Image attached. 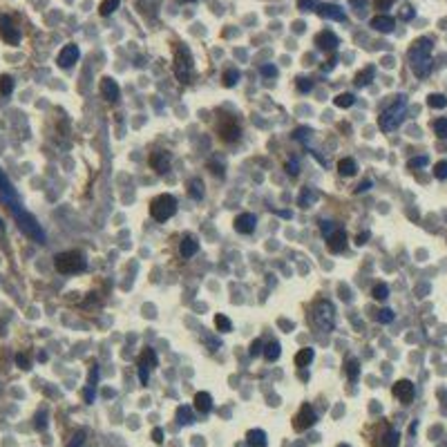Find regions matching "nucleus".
Masks as SVG:
<instances>
[{
	"label": "nucleus",
	"mask_w": 447,
	"mask_h": 447,
	"mask_svg": "<svg viewBox=\"0 0 447 447\" xmlns=\"http://www.w3.org/2000/svg\"><path fill=\"white\" fill-rule=\"evenodd\" d=\"M313 324L318 326L320 331H331L336 324V311H333V304L322 300L313 306Z\"/></svg>",
	"instance_id": "6"
},
{
	"label": "nucleus",
	"mask_w": 447,
	"mask_h": 447,
	"mask_svg": "<svg viewBox=\"0 0 447 447\" xmlns=\"http://www.w3.org/2000/svg\"><path fill=\"white\" fill-rule=\"evenodd\" d=\"M434 130H436V134H438L440 139H447V119L443 117V119H436L434 121Z\"/></svg>",
	"instance_id": "39"
},
{
	"label": "nucleus",
	"mask_w": 447,
	"mask_h": 447,
	"mask_svg": "<svg viewBox=\"0 0 447 447\" xmlns=\"http://www.w3.org/2000/svg\"><path fill=\"white\" fill-rule=\"evenodd\" d=\"M333 231H336V226H333L331 221H324V224H322V235H324V237H329Z\"/></svg>",
	"instance_id": "51"
},
{
	"label": "nucleus",
	"mask_w": 447,
	"mask_h": 447,
	"mask_svg": "<svg viewBox=\"0 0 447 447\" xmlns=\"http://www.w3.org/2000/svg\"><path fill=\"white\" fill-rule=\"evenodd\" d=\"M425 163H427V157H414V159H409L407 168H409V170H414V168H423Z\"/></svg>",
	"instance_id": "45"
},
{
	"label": "nucleus",
	"mask_w": 447,
	"mask_h": 447,
	"mask_svg": "<svg viewBox=\"0 0 447 447\" xmlns=\"http://www.w3.org/2000/svg\"><path fill=\"white\" fill-rule=\"evenodd\" d=\"M371 298H373V300H378V302L387 300V298H389V287H387L384 282L376 284V287H373V291H371Z\"/></svg>",
	"instance_id": "32"
},
{
	"label": "nucleus",
	"mask_w": 447,
	"mask_h": 447,
	"mask_svg": "<svg viewBox=\"0 0 447 447\" xmlns=\"http://www.w3.org/2000/svg\"><path fill=\"white\" fill-rule=\"evenodd\" d=\"M392 5V0H376V9H387Z\"/></svg>",
	"instance_id": "59"
},
{
	"label": "nucleus",
	"mask_w": 447,
	"mask_h": 447,
	"mask_svg": "<svg viewBox=\"0 0 447 447\" xmlns=\"http://www.w3.org/2000/svg\"><path fill=\"white\" fill-rule=\"evenodd\" d=\"M382 447H398V434H396V431H392V429H389L387 434H384V438H382Z\"/></svg>",
	"instance_id": "40"
},
{
	"label": "nucleus",
	"mask_w": 447,
	"mask_h": 447,
	"mask_svg": "<svg viewBox=\"0 0 447 447\" xmlns=\"http://www.w3.org/2000/svg\"><path fill=\"white\" fill-rule=\"evenodd\" d=\"M349 3H351V5H360V7H365L367 0H349Z\"/></svg>",
	"instance_id": "60"
},
{
	"label": "nucleus",
	"mask_w": 447,
	"mask_h": 447,
	"mask_svg": "<svg viewBox=\"0 0 447 447\" xmlns=\"http://www.w3.org/2000/svg\"><path fill=\"white\" fill-rule=\"evenodd\" d=\"M405 105H407L405 96H398V101L394 103V105H389L387 110L380 112V117H378V128H380L382 132H392V130H396L398 123L403 121Z\"/></svg>",
	"instance_id": "4"
},
{
	"label": "nucleus",
	"mask_w": 447,
	"mask_h": 447,
	"mask_svg": "<svg viewBox=\"0 0 447 447\" xmlns=\"http://www.w3.org/2000/svg\"><path fill=\"white\" fill-rule=\"evenodd\" d=\"M298 90L300 92H311L313 90V83L306 81V79H298Z\"/></svg>",
	"instance_id": "47"
},
{
	"label": "nucleus",
	"mask_w": 447,
	"mask_h": 447,
	"mask_svg": "<svg viewBox=\"0 0 447 447\" xmlns=\"http://www.w3.org/2000/svg\"><path fill=\"white\" fill-rule=\"evenodd\" d=\"M394 396H396L400 403L409 405L414 400V384L409 380H398L396 384H394Z\"/></svg>",
	"instance_id": "15"
},
{
	"label": "nucleus",
	"mask_w": 447,
	"mask_h": 447,
	"mask_svg": "<svg viewBox=\"0 0 447 447\" xmlns=\"http://www.w3.org/2000/svg\"><path fill=\"white\" fill-rule=\"evenodd\" d=\"M262 74L264 76H277V67H275V65H264L262 67Z\"/></svg>",
	"instance_id": "50"
},
{
	"label": "nucleus",
	"mask_w": 447,
	"mask_h": 447,
	"mask_svg": "<svg viewBox=\"0 0 447 447\" xmlns=\"http://www.w3.org/2000/svg\"><path fill=\"white\" fill-rule=\"evenodd\" d=\"M264 356H266V360H277L280 358V342H268L266 349H264Z\"/></svg>",
	"instance_id": "36"
},
{
	"label": "nucleus",
	"mask_w": 447,
	"mask_h": 447,
	"mask_svg": "<svg viewBox=\"0 0 447 447\" xmlns=\"http://www.w3.org/2000/svg\"><path fill=\"white\" fill-rule=\"evenodd\" d=\"M371 27L376 29V32H380V34H389V32H394V27H396V20H394L392 16L378 14V16L371 20Z\"/></svg>",
	"instance_id": "19"
},
{
	"label": "nucleus",
	"mask_w": 447,
	"mask_h": 447,
	"mask_svg": "<svg viewBox=\"0 0 447 447\" xmlns=\"http://www.w3.org/2000/svg\"><path fill=\"white\" fill-rule=\"evenodd\" d=\"M45 425H47L45 423V412H40L38 418H36V429H45Z\"/></svg>",
	"instance_id": "54"
},
{
	"label": "nucleus",
	"mask_w": 447,
	"mask_h": 447,
	"mask_svg": "<svg viewBox=\"0 0 447 447\" xmlns=\"http://www.w3.org/2000/svg\"><path fill=\"white\" fill-rule=\"evenodd\" d=\"M197 242L192 240V237H184V242H181V246H179V253H181V257H192L197 253Z\"/></svg>",
	"instance_id": "27"
},
{
	"label": "nucleus",
	"mask_w": 447,
	"mask_h": 447,
	"mask_svg": "<svg viewBox=\"0 0 447 447\" xmlns=\"http://www.w3.org/2000/svg\"><path fill=\"white\" fill-rule=\"evenodd\" d=\"M315 45H318V49L322 51H336V47L340 45V40H338V36L333 32H320L318 36H315Z\"/></svg>",
	"instance_id": "14"
},
{
	"label": "nucleus",
	"mask_w": 447,
	"mask_h": 447,
	"mask_svg": "<svg viewBox=\"0 0 447 447\" xmlns=\"http://www.w3.org/2000/svg\"><path fill=\"white\" fill-rule=\"evenodd\" d=\"M119 3H121V0H103V3L98 5V14H101V16H110V14H114L119 9Z\"/></svg>",
	"instance_id": "29"
},
{
	"label": "nucleus",
	"mask_w": 447,
	"mask_h": 447,
	"mask_svg": "<svg viewBox=\"0 0 447 447\" xmlns=\"http://www.w3.org/2000/svg\"><path fill=\"white\" fill-rule=\"evenodd\" d=\"M0 199L7 204L9 210H14V208L20 206V204H18V197H16V190H14L12 181L7 179V175H5L3 170H0Z\"/></svg>",
	"instance_id": "8"
},
{
	"label": "nucleus",
	"mask_w": 447,
	"mask_h": 447,
	"mask_svg": "<svg viewBox=\"0 0 447 447\" xmlns=\"http://www.w3.org/2000/svg\"><path fill=\"white\" fill-rule=\"evenodd\" d=\"M215 326H217V331H221V333H228V331L233 329L231 320H228L224 313H217V315H215Z\"/></svg>",
	"instance_id": "33"
},
{
	"label": "nucleus",
	"mask_w": 447,
	"mask_h": 447,
	"mask_svg": "<svg viewBox=\"0 0 447 447\" xmlns=\"http://www.w3.org/2000/svg\"><path fill=\"white\" fill-rule=\"evenodd\" d=\"M434 177L436 179H447V161H438L434 165Z\"/></svg>",
	"instance_id": "41"
},
{
	"label": "nucleus",
	"mask_w": 447,
	"mask_h": 447,
	"mask_svg": "<svg viewBox=\"0 0 447 447\" xmlns=\"http://www.w3.org/2000/svg\"><path fill=\"white\" fill-rule=\"evenodd\" d=\"M427 105L434 107V110H443V107L447 105V98L443 94H429L427 96Z\"/></svg>",
	"instance_id": "34"
},
{
	"label": "nucleus",
	"mask_w": 447,
	"mask_h": 447,
	"mask_svg": "<svg viewBox=\"0 0 447 447\" xmlns=\"http://www.w3.org/2000/svg\"><path fill=\"white\" fill-rule=\"evenodd\" d=\"M246 443H248V447H266L268 440L262 429H251L246 434Z\"/></svg>",
	"instance_id": "23"
},
{
	"label": "nucleus",
	"mask_w": 447,
	"mask_h": 447,
	"mask_svg": "<svg viewBox=\"0 0 447 447\" xmlns=\"http://www.w3.org/2000/svg\"><path fill=\"white\" fill-rule=\"evenodd\" d=\"M298 9H300V12H313V9H315V0H298Z\"/></svg>",
	"instance_id": "44"
},
{
	"label": "nucleus",
	"mask_w": 447,
	"mask_h": 447,
	"mask_svg": "<svg viewBox=\"0 0 447 447\" xmlns=\"http://www.w3.org/2000/svg\"><path fill=\"white\" fill-rule=\"evenodd\" d=\"M0 38L9 45H18L20 43V32L14 25V20L9 16H0Z\"/></svg>",
	"instance_id": "9"
},
{
	"label": "nucleus",
	"mask_w": 447,
	"mask_h": 447,
	"mask_svg": "<svg viewBox=\"0 0 447 447\" xmlns=\"http://www.w3.org/2000/svg\"><path fill=\"white\" fill-rule=\"evenodd\" d=\"M12 215H14V219L18 221V228L23 231V235H27L29 240H34L38 244H45V233H43V228H40V224L36 221V217L32 215V212L23 210V206H18V208L12 210Z\"/></svg>",
	"instance_id": "2"
},
{
	"label": "nucleus",
	"mask_w": 447,
	"mask_h": 447,
	"mask_svg": "<svg viewBox=\"0 0 447 447\" xmlns=\"http://www.w3.org/2000/svg\"><path fill=\"white\" fill-rule=\"evenodd\" d=\"M255 224H257V219H255L253 212H242V215L235 217V228H237V233H242V235H248V233L255 231Z\"/></svg>",
	"instance_id": "16"
},
{
	"label": "nucleus",
	"mask_w": 447,
	"mask_h": 447,
	"mask_svg": "<svg viewBox=\"0 0 447 447\" xmlns=\"http://www.w3.org/2000/svg\"><path fill=\"white\" fill-rule=\"evenodd\" d=\"M315 412L309 407V405H304L302 409H300V414L295 416V423H293V427L298 429V431H304V429H309V427H313L315 425Z\"/></svg>",
	"instance_id": "11"
},
{
	"label": "nucleus",
	"mask_w": 447,
	"mask_h": 447,
	"mask_svg": "<svg viewBox=\"0 0 447 447\" xmlns=\"http://www.w3.org/2000/svg\"><path fill=\"white\" fill-rule=\"evenodd\" d=\"M79 56H81V51H79V47H76L74 43L65 45V47L59 51V65L67 70V67H72L76 61H79Z\"/></svg>",
	"instance_id": "12"
},
{
	"label": "nucleus",
	"mask_w": 447,
	"mask_h": 447,
	"mask_svg": "<svg viewBox=\"0 0 447 447\" xmlns=\"http://www.w3.org/2000/svg\"><path fill=\"white\" fill-rule=\"evenodd\" d=\"M315 12L326 20H345V9H340L338 5H320V7H315Z\"/></svg>",
	"instance_id": "18"
},
{
	"label": "nucleus",
	"mask_w": 447,
	"mask_h": 447,
	"mask_svg": "<svg viewBox=\"0 0 447 447\" xmlns=\"http://www.w3.org/2000/svg\"><path fill=\"white\" fill-rule=\"evenodd\" d=\"M237 81H240V72H237V70H226V72H224V85H226V87H233Z\"/></svg>",
	"instance_id": "38"
},
{
	"label": "nucleus",
	"mask_w": 447,
	"mask_h": 447,
	"mask_svg": "<svg viewBox=\"0 0 447 447\" xmlns=\"http://www.w3.org/2000/svg\"><path fill=\"white\" fill-rule=\"evenodd\" d=\"M152 440H154V443H163V431H161L159 427L152 429Z\"/></svg>",
	"instance_id": "53"
},
{
	"label": "nucleus",
	"mask_w": 447,
	"mask_h": 447,
	"mask_svg": "<svg viewBox=\"0 0 447 447\" xmlns=\"http://www.w3.org/2000/svg\"><path fill=\"white\" fill-rule=\"evenodd\" d=\"M392 320H394V311L392 309H382L380 313H378V322H382V324H389Z\"/></svg>",
	"instance_id": "43"
},
{
	"label": "nucleus",
	"mask_w": 447,
	"mask_h": 447,
	"mask_svg": "<svg viewBox=\"0 0 447 447\" xmlns=\"http://www.w3.org/2000/svg\"><path fill=\"white\" fill-rule=\"evenodd\" d=\"M96 380H98V369L94 367V369L90 371V384H92V387H94V382H96Z\"/></svg>",
	"instance_id": "57"
},
{
	"label": "nucleus",
	"mask_w": 447,
	"mask_h": 447,
	"mask_svg": "<svg viewBox=\"0 0 447 447\" xmlns=\"http://www.w3.org/2000/svg\"><path fill=\"white\" fill-rule=\"evenodd\" d=\"M369 188H371V181H362V184L356 188V192L360 195V192H365V190H369Z\"/></svg>",
	"instance_id": "56"
},
{
	"label": "nucleus",
	"mask_w": 447,
	"mask_h": 447,
	"mask_svg": "<svg viewBox=\"0 0 447 447\" xmlns=\"http://www.w3.org/2000/svg\"><path fill=\"white\" fill-rule=\"evenodd\" d=\"M192 74V56L186 47H179L175 54V76L179 83H188Z\"/></svg>",
	"instance_id": "7"
},
{
	"label": "nucleus",
	"mask_w": 447,
	"mask_h": 447,
	"mask_svg": "<svg viewBox=\"0 0 447 447\" xmlns=\"http://www.w3.org/2000/svg\"><path fill=\"white\" fill-rule=\"evenodd\" d=\"M326 246H329L331 253H342L347 246V235L345 231H340V228H336L333 233H331L329 237H326Z\"/></svg>",
	"instance_id": "17"
},
{
	"label": "nucleus",
	"mask_w": 447,
	"mask_h": 447,
	"mask_svg": "<svg viewBox=\"0 0 447 447\" xmlns=\"http://www.w3.org/2000/svg\"><path fill=\"white\" fill-rule=\"evenodd\" d=\"M400 18H403V20H412V18H414V9H412V7H403V12H400Z\"/></svg>",
	"instance_id": "52"
},
{
	"label": "nucleus",
	"mask_w": 447,
	"mask_h": 447,
	"mask_svg": "<svg viewBox=\"0 0 447 447\" xmlns=\"http://www.w3.org/2000/svg\"><path fill=\"white\" fill-rule=\"evenodd\" d=\"M14 92V79L9 74H0V94L9 96Z\"/></svg>",
	"instance_id": "31"
},
{
	"label": "nucleus",
	"mask_w": 447,
	"mask_h": 447,
	"mask_svg": "<svg viewBox=\"0 0 447 447\" xmlns=\"http://www.w3.org/2000/svg\"><path fill=\"white\" fill-rule=\"evenodd\" d=\"M175 212H177V199L173 195H159V197H154L152 204H150V215L157 221L170 219Z\"/></svg>",
	"instance_id": "5"
},
{
	"label": "nucleus",
	"mask_w": 447,
	"mask_h": 447,
	"mask_svg": "<svg viewBox=\"0 0 447 447\" xmlns=\"http://www.w3.org/2000/svg\"><path fill=\"white\" fill-rule=\"evenodd\" d=\"M358 373H360V362L356 358H351L347 362V376H349V380H358Z\"/></svg>",
	"instance_id": "37"
},
{
	"label": "nucleus",
	"mask_w": 447,
	"mask_h": 447,
	"mask_svg": "<svg viewBox=\"0 0 447 447\" xmlns=\"http://www.w3.org/2000/svg\"><path fill=\"white\" fill-rule=\"evenodd\" d=\"M367 240H369V233H360V235L356 237V244H358V246H362V244H367Z\"/></svg>",
	"instance_id": "55"
},
{
	"label": "nucleus",
	"mask_w": 447,
	"mask_h": 447,
	"mask_svg": "<svg viewBox=\"0 0 447 447\" xmlns=\"http://www.w3.org/2000/svg\"><path fill=\"white\" fill-rule=\"evenodd\" d=\"M373 76H376V67H373V65L365 67L362 72H358V76H356V85H358V87H367L369 83L373 81Z\"/></svg>",
	"instance_id": "25"
},
{
	"label": "nucleus",
	"mask_w": 447,
	"mask_h": 447,
	"mask_svg": "<svg viewBox=\"0 0 447 447\" xmlns=\"http://www.w3.org/2000/svg\"><path fill=\"white\" fill-rule=\"evenodd\" d=\"M16 365L27 371V369H32V360H29L27 353H18V356H16Z\"/></svg>",
	"instance_id": "42"
},
{
	"label": "nucleus",
	"mask_w": 447,
	"mask_h": 447,
	"mask_svg": "<svg viewBox=\"0 0 447 447\" xmlns=\"http://www.w3.org/2000/svg\"><path fill=\"white\" fill-rule=\"evenodd\" d=\"M177 420H179L181 425H192V423H195L192 409H190V407H186V405H184V407H179V409H177Z\"/></svg>",
	"instance_id": "28"
},
{
	"label": "nucleus",
	"mask_w": 447,
	"mask_h": 447,
	"mask_svg": "<svg viewBox=\"0 0 447 447\" xmlns=\"http://www.w3.org/2000/svg\"><path fill=\"white\" fill-rule=\"evenodd\" d=\"M287 173L291 175V177H295L300 173V165H298V161H289L287 163Z\"/></svg>",
	"instance_id": "49"
},
{
	"label": "nucleus",
	"mask_w": 447,
	"mask_h": 447,
	"mask_svg": "<svg viewBox=\"0 0 447 447\" xmlns=\"http://www.w3.org/2000/svg\"><path fill=\"white\" fill-rule=\"evenodd\" d=\"M195 409L199 414H208L212 409V398H210V394L208 392H199L195 396Z\"/></svg>",
	"instance_id": "22"
},
{
	"label": "nucleus",
	"mask_w": 447,
	"mask_h": 447,
	"mask_svg": "<svg viewBox=\"0 0 447 447\" xmlns=\"http://www.w3.org/2000/svg\"><path fill=\"white\" fill-rule=\"evenodd\" d=\"M333 103H336L338 107H351L353 103H356V96L349 94V92H347V94H338V96L333 98Z\"/></svg>",
	"instance_id": "35"
},
{
	"label": "nucleus",
	"mask_w": 447,
	"mask_h": 447,
	"mask_svg": "<svg viewBox=\"0 0 447 447\" xmlns=\"http://www.w3.org/2000/svg\"><path fill=\"white\" fill-rule=\"evenodd\" d=\"M101 94L105 101L110 103H117L119 96H121V90H119V83L112 81L110 76H105V79H101Z\"/></svg>",
	"instance_id": "13"
},
{
	"label": "nucleus",
	"mask_w": 447,
	"mask_h": 447,
	"mask_svg": "<svg viewBox=\"0 0 447 447\" xmlns=\"http://www.w3.org/2000/svg\"><path fill=\"white\" fill-rule=\"evenodd\" d=\"M188 195L192 197V199H201L204 197V184H201V179H192L188 184Z\"/></svg>",
	"instance_id": "30"
},
{
	"label": "nucleus",
	"mask_w": 447,
	"mask_h": 447,
	"mask_svg": "<svg viewBox=\"0 0 447 447\" xmlns=\"http://www.w3.org/2000/svg\"><path fill=\"white\" fill-rule=\"evenodd\" d=\"M150 165H152L157 173H168V168H170V157L165 152H154L152 157H150Z\"/></svg>",
	"instance_id": "20"
},
{
	"label": "nucleus",
	"mask_w": 447,
	"mask_h": 447,
	"mask_svg": "<svg viewBox=\"0 0 447 447\" xmlns=\"http://www.w3.org/2000/svg\"><path fill=\"white\" fill-rule=\"evenodd\" d=\"M313 358H315L313 349H300L298 353H295V365H298V367H309L311 362H313Z\"/></svg>",
	"instance_id": "26"
},
{
	"label": "nucleus",
	"mask_w": 447,
	"mask_h": 447,
	"mask_svg": "<svg viewBox=\"0 0 447 447\" xmlns=\"http://www.w3.org/2000/svg\"><path fill=\"white\" fill-rule=\"evenodd\" d=\"M338 447H349V445H338Z\"/></svg>",
	"instance_id": "61"
},
{
	"label": "nucleus",
	"mask_w": 447,
	"mask_h": 447,
	"mask_svg": "<svg viewBox=\"0 0 447 447\" xmlns=\"http://www.w3.org/2000/svg\"><path fill=\"white\" fill-rule=\"evenodd\" d=\"M54 266L59 273L63 275H72V273H83L87 268V262L85 257L81 255L79 251H65V253H59L54 257Z\"/></svg>",
	"instance_id": "3"
},
{
	"label": "nucleus",
	"mask_w": 447,
	"mask_h": 447,
	"mask_svg": "<svg viewBox=\"0 0 447 447\" xmlns=\"http://www.w3.org/2000/svg\"><path fill=\"white\" fill-rule=\"evenodd\" d=\"M262 351H264V349H262V342H259V340H253V342H251V351H248V353H251V356H259Z\"/></svg>",
	"instance_id": "48"
},
{
	"label": "nucleus",
	"mask_w": 447,
	"mask_h": 447,
	"mask_svg": "<svg viewBox=\"0 0 447 447\" xmlns=\"http://www.w3.org/2000/svg\"><path fill=\"white\" fill-rule=\"evenodd\" d=\"M409 63H412V70L418 79L429 74L431 70V40L429 38H418L412 43V47L407 51Z\"/></svg>",
	"instance_id": "1"
},
{
	"label": "nucleus",
	"mask_w": 447,
	"mask_h": 447,
	"mask_svg": "<svg viewBox=\"0 0 447 447\" xmlns=\"http://www.w3.org/2000/svg\"><path fill=\"white\" fill-rule=\"evenodd\" d=\"M219 134H221L224 141H237V139H240V126L233 123V121L221 123V126H219Z\"/></svg>",
	"instance_id": "21"
},
{
	"label": "nucleus",
	"mask_w": 447,
	"mask_h": 447,
	"mask_svg": "<svg viewBox=\"0 0 447 447\" xmlns=\"http://www.w3.org/2000/svg\"><path fill=\"white\" fill-rule=\"evenodd\" d=\"M338 173H340L342 177H353L358 173V163L353 159H349V157L340 159V161H338Z\"/></svg>",
	"instance_id": "24"
},
{
	"label": "nucleus",
	"mask_w": 447,
	"mask_h": 447,
	"mask_svg": "<svg viewBox=\"0 0 447 447\" xmlns=\"http://www.w3.org/2000/svg\"><path fill=\"white\" fill-rule=\"evenodd\" d=\"M83 438H85V431H83V429H81V431H76L74 438H72V443L67 445V447H81V445H83Z\"/></svg>",
	"instance_id": "46"
},
{
	"label": "nucleus",
	"mask_w": 447,
	"mask_h": 447,
	"mask_svg": "<svg viewBox=\"0 0 447 447\" xmlns=\"http://www.w3.org/2000/svg\"><path fill=\"white\" fill-rule=\"evenodd\" d=\"M83 396H85L87 403H92V400H94V392H92V387H87L85 392H83Z\"/></svg>",
	"instance_id": "58"
},
{
	"label": "nucleus",
	"mask_w": 447,
	"mask_h": 447,
	"mask_svg": "<svg viewBox=\"0 0 447 447\" xmlns=\"http://www.w3.org/2000/svg\"><path fill=\"white\" fill-rule=\"evenodd\" d=\"M154 367H157V353H154L152 349H145L141 353V358H139V378H141L143 384L148 382L150 369H154Z\"/></svg>",
	"instance_id": "10"
}]
</instances>
